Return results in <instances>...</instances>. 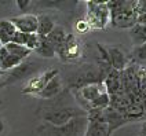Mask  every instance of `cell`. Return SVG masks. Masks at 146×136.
Masks as SVG:
<instances>
[{
	"label": "cell",
	"mask_w": 146,
	"mask_h": 136,
	"mask_svg": "<svg viewBox=\"0 0 146 136\" xmlns=\"http://www.w3.org/2000/svg\"><path fill=\"white\" fill-rule=\"evenodd\" d=\"M105 51L106 61L113 70L123 72L127 67V58L120 47H105Z\"/></svg>",
	"instance_id": "cell-9"
},
{
	"label": "cell",
	"mask_w": 146,
	"mask_h": 136,
	"mask_svg": "<svg viewBox=\"0 0 146 136\" xmlns=\"http://www.w3.org/2000/svg\"><path fill=\"white\" fill-rule=\"evenodd\" d=\"M4 85H6V84H4V83H0V88H3V87H4Z\"/></svg>",
	"instance_id": "cell-28"
},
{
	"label": "cell",
	"mask_w": 146,
	"mask_h": 136,
	"mask_svg": "<svg viewBox=\"0 0 146 136\" xmlns=\"http://www.w3.org/2000/svg\"><path fill=\"white\" fill-rule=\"evenodd\" d=\"M10 21L21 33H36L37 30V15L35 14H21L13 17Z\"/></svg>",
	"instance_id": "cell-8"
},
{
	"label": "cell",
	"mask_w": 146,
	"mask_h": 136,
	"mask_svg": "<svg viewBox=\"0 0 146 136\" xmlns=\"http://www.w3.org/2000/svg\"><path fill=\"white\" fill-rule=\"evenodd\" d=\"M4 131H6V122L3 118H0V136L4 133Z\"/></svg>",
	"instance_id": "cell-25"
},
{
	"label": "cell",
	"mask_w": 146,
	"mask_h": 136,
	"mask_svg": "<svg viewBox=\"0 0 146 136\" xmlns=\"http://www.w3.org/2000/svg\"><path fill=\"white\" fill-rule=\"evenodd\" d=\"M66 36H68V33H66L65 28H64V26H61V25H55V28H54V29H52V30L46 36V37H47V40L54 46L55 51H57L58 48L62 46V43L65 41Z\"/></svg>",
	"instance_id": "cell-14"
},
{
	"label": "cell",
	"mask_w": 146,
	"mask_h": 136,
	"mask_svg": "<svg viewBox=\"0 0 146 136\" xmlns=\"http://www.w3.org/2000/svg\"><path fill=\"white\" fill-rule=\"evenodd\" d=\"M130 37H131L132 44L135 47H138L141 44L146 43V25H142L137 22L130 29Z\"/></svg>",
	"instance_id": "cell-16"
},
{
	"label": "cell",
	"mask_w": 146,
	"mask_h": 136,
	"mask_svg": "<svg viewBox=\"0 0 146 136\" xmlns=\"http://www.w3.org/2000/svg\"><path fill=\"white\" fill-rule=\"evenodd\" d=\"M138 83H139V92L146 98V67L138 65Z\"/></svg>",
	"instance_id": "cell-18"
},
{
	"label": "cell",
	"mask_w": 146,
	"mask_h": 136,
	"mask_svg": "<svg viewBox=\"0 0 146 136\" xmlns=\"http://www.w3.org/2000/svg\"><path fill=\"white\" fill-rule=\"evenodd\" d=\"M110 25L117 29H131L137 24L138 15L134 11V1H108Z\"/></svg>",
	"instance_id": "cell-1"
},
{
	"label": "cell",
	"mask_w": 146,
	"mask_h": 136,
	"mask_svg": "<svg viewBox=\"0 0 146 136\" xmlns=\"http://www.w3.org/2000/svg\"><path fill=\"white\" fill-rule=\"evenodd\" d=\"M15 32V26L11 24L10 19H0V43H1V46L11 43Z\"/></svg>",
	"instance_id": "cell-12"
},
{
	"label": "cell",
	"mask_w": 146,
	"mask_h": 136,
	"mask_svg": "<svg viewBox=\"0 0 146 136\" xmlns=\"http://www.w3.org/2000/svg\"><path fill=\"white\" fill-rule=\"evenodd\" d=\"M3 76H6V72H3V70H0V79H1Z\"/></svg>",
	"instance_id": "cell-27"
},
{
	"label": "cell",
	"mask_w": 146,
	"mask_h": 136,
	"mask_svg": "<svg viewBox=\"0 0 146 136\" xmlns=\"http://www.w3.org/2000/svg\"><path fill=\"white\" fill-rule=\"evenodd\" d=\"M83 54L81 41L74 34H68L62 46L57 50V55L62 62H74Z\"/></svg>",
	"instance_id": "cell-5"
},
{
	"label": "cell",
	"mask_w": 146,
	"mask_h": 136,
	"mask_svg": "<svg viewBox=\"0 0 146 136\" xmlns=\"http://www.w3.org/2000/svg\"><path fill=\"white\" fill-rule=\"evenodd\" d=\"M33 70H35V63L32 62H22L21 65H18L17 67H14L13 70L6 74L7 76V80L4 81V84H10V83H14V81H18L21 79H25L28 77L29 74H32Z\"/></svg>",
	"instance_id": "cell-10"
},
{
	"label": "cell",
	"mask_w": 146,
	"mask_h": 136,
	"mask_svg": "<svg viewBox=\"0 0 146 136\" xmlns=\"http://www.w3.org/2000/svg\"><path fill=\"white\" fill-rule=\"evenodd\" d=\"M28 34L29 33H21L17 30L15 34L13 36V40H11V43H14V44H18V46H24L26 44V39H28Z\"/></svg>",
	"instance_id": "cell-22"
},
{
	"label": "cell",
	"mask_w": 146,
	"mask_h": 136,
	"mask_svg": "<svg viewBox=\"0 0 146 136\" xmlns=\"http://www.w3.org/2000/svg\"><path fill=\"white\" fill-rule=\"evenodd\" d=\"M74 29H76V32L80 33V34L81 33H87L91 30L88 24H87V21H86L84 18H80V19H77V21L74 22Z\"/></svg>",
	"instance_id": "cell-20"
},
{
	"label": "cell",
	"mask_w": 146,
	"mask_h": 136,
	"mask_svg": "<svg viewBox=\"0 0 146 136\" xmlns=\"http://www.w3.org/2000/svg\"><path fill=\"white\" fill-rule=\"evenodd\" d=\"M39 40H40V36L37 33H29L28 34V39H26L25 47L28 48V50H31V51H35L36 47L39 46Z\"/></svg>",
	"instance_id": "cell-19"
},
{
	"label": "cell",
	"mask_w": 146,
	"mask_h": 136,
	"mask_svg": "<svg viewBox=\"0 0 146 136\" xmlns=\"http://www.w3.org/2000/svg\"><path fill=\"white\" fill-rule=\"evenodd\" d=\"M88 122H87V128L83 136H110L109 127L105 121L101 117V110L88 113Z\"/></svg>",
	"instance_id": "cell-7"
},
{
	"label": "cell",
	"mask_w": 146,
	"mask_h": 136,
	"mask_svg": "<svg viewBox=\"0 0 146 136\" xmlns=\"http://www.w3.org/2000/svg\"><path fill=\"white\" fill-rule=\"evenodd\" d=\"M90 29H106L110 25V11L108 1H87V14L84 18Z\"/></svg>",
	"instance_id": "cell-4"
},
{
	"label": "cell",
	"mask_w": 146,
	"mask_h": 136,
	"mask_svg": "<svg viewBox=\"0 0 146 136\" xmlns=\"http://www.w3.org/2000/svg\"><path fill=\"white\" fill-rule=\"evenodd\" d=\"M88 117H76L72 121H69L65 125L61 127H52L48 124H41L37 128V132H40L41 136H83L87 128Z\"/></svg>",
	"instance_id": "cell-2"
},
{
	"label": "cell",
	"mask_w": 146,
	"mask_h": 136,
	"mask_svg": "<svg viewBox=\"0 0 146 136\" xmlns=\"http://www.w3.org/2000/svg\"><path fill=\"white\" fill-rule=\"evenodd\" d=\"M3 47L7 50L8 52L11 54V55L17 56L18 59H21V61H25L28 56L32 54V51L31 50H28L26 47L24 46H18V44H14V43H8L6 46H3Z\"/></svg>",
	"instance_id": "cell-17"
},
{
	"label": "cell",
	"mask_w": 146,
	"mask_h": 136,
	"mask_svg": "<svg viewBox=\"0 0 146 136\" xmlns=\"http://www.w3.org/2000/svg\"><path fill=\"white\" fill-rule=\"evenodd\" d=\"M29 6H31V1H28V0H18L17 1V7L19 8L21 11H25Z\"/></svg>",
	"instance_id": "cell-24"
},
{
	"label": "cell",
	"mask_w": 146,
	"mask_h": 136,
	"mask_svg": "<svg viewBox=\"0 0 146 136\" xmlns=\"http://www.w3.org/2000/svg\"><path fill=\"white\" fill-rule=\"evenodd\" d=\"M61 91H62V80H61V77H59V74H58L55 77H52V79L47 83V85L41 89L36 96H37L39 99L48 100V99H52V98L58 96L61 94Z\"/></svg>",
	"instance_id": "cell-11"
},
{
	"label": "cell",
	"mask_w": 146,
	"mask_h": 136,
	"mask_svg": "<svg viewBox=\"0 0 146 136\" xmlns=\"http://www.w3.org/2000/svg\"><path fill=\"white\" fill-rule=\"evenodd\" d=\"M134 11L137 15H143L146 14V1L145 0H139V1H134Z\"/></svg>",
	"instance_id": "cell-23"
},
{
	"label": "cell",
	"mask_w": 146,
	"mask_h": 136,
	"mask_svg": "<svg viewBox=\"0 0 146 136\" xmlns=\"http://www.w3.org/2000/svg\"><path fill=\"white\" fill-rule=\"evenodd\" d=\"M83 116H88V113L84 112L80 107H74V106H58V107H50L46 109L41 118L44 121V124H48L52 127H61L65 125L69 121H72L76 117H83Z\"/></svg>",
	"instance_id": "cell-3"
},
{
	"label": "cell",
	"mask_w": 146,
	"mask_h": 136,
	"mask_svg": "<svg viewBox=\"0 0 146 136\" xmlns=\"http://www.w3.org/2000/svg\"><path fill=\"white\" fill-rule=\"evenodd\" d=\"M35 52H36L39 56H41V58H48V59L50 58L57 56V51H55V48H54V46L47 40V37H46V36H40L39 46L36 47Z\"/></svg>",
	"instance_id": "cell-15"
},
{
	"label": "cell",
	"mask_w": 146,
	"mask_h": 136,
	"mask_svg": "<svg viewBox=\"0 0 146 136\" xmlns=\"http://www.w3.org/2000/svg\"><path fill=\"white\" fill-rule=\"evenodd\" d=\"M54 28H55V21L48 14L37 15V30H36V33L39 36H47Z\"/></svg>",
	"instance_id": "cell-13"
},
{
	"label": "cell",
	"mask_w": 146,
	"mask_h": 136,
	"mask_svg": "<svg viewBox=\"0 0 146 136\" xmlns=\"http://www.w3.org/2000/svg\"><path fill=\"white\" fill-rule=\"evenodd\" d=\"M132 55L135 56L137 59H139V61H146V43L134 48Z\"/></svg>",
	"instance_id": "cell-21"
},
{
	"label": "cell",
	"mask_w": 146,
	"mask_h": 136,
	"mask_svg": "<svg viewBox=\"0 0 146 136\" xmlns=\"http://www.w3.org/2000/svg\"><path fill=\"white\" fill-rule=\"evenodd\" d=\"M139 136H146V121L142 122V127H141V133Z\"/></svg>",
	"instance_id": "cell-26"
},
{
	"label": "cell",
	"mask_w": 146,
	"mask_h": 136,
	"mask_svg": "<svg viewBox=\"0 0 146 136\" xmlns=\"http://www.w3.org/2000/svg\"><path fill=\"white\" fill-rule=\"evenodd\" d=\"M59 74V70L58 69H50V70H46V72L43 73H39V74H36V76H33L31 77L28 83L25 84V87L22 88V94L24 95H37L39 92H40L41 89L44 88L46 85H47V83H48L52 77H55Z\"/></svg>",
	"instance_id": "cell-6"
},
{
	"label": "cell",
	"mask_w": 146,
	"mask_h": 136,
	"mask_svg": "<svg viewBox=\"0 0 146 136\" xmlns=\"http://www.w3.org/2000/svg\"><path fill=\"white\" fill-rule=\"evenodd\" d=\"M1 47H3V46H1V43H0V48H1Z\"/></svg>",
	"instance_id": "cell-29"
}]
</instances>
